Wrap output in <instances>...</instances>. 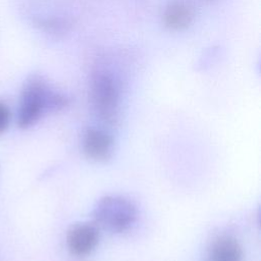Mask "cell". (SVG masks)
Returning a JSON list of instances; mask_svg holds the SVG:
<instances>
[{"mask_svg": "<svg viewBox=\"0 0 261 261\" xmlns=\"http://www.w3.org/2000/svg\"><path fill=\"white\" fill-rule=\"evenodd\" d=\"M68 103V97L54 89L44 76L33 74L24 82L21 90L17 125L23 129L29 128L44 114L61 110Z\"/></svg>", "mask_w": 261, "mask_h": 261, "instance_id": "6da1fadb", "label": "cell"}, {"mask_svg": "<svg viewBox=\"0 0 261 261\" xmlns=\"http://www.w3.org/2000/svg\"><path fill=\"white\" fill-rule=\"evenodd\" d=\"M242 247L232 236H218L208 248L207 261H242Z\"/></svg>", "mask_w": 261, "mask_h": 261, "instance_id": "52a82bcc", "label": "cell"}, {"mask_svg": "<svg viewBox=\"0 0 261 261\" xmlns=\"http://www.w3.org/2000/svg\"><path fill=\"white\" fill-rule=\"evenodd\" d=\"M89 101L93 113L100 120L113 122L116 119L120 103V86L111 71H93L89 84Z\"/></svg>", "mask_w": 261, "mask_h": 261, "instance_id": "7a4b0ae2", "label": "cell"}, {"mask_svg": "<svg viewBox=\"0 0 261 261\" xmlns=\"http://www.w3.org/2000/svg\"><path fill=\"white\" fill-rule=\"evenodd\" d=\"M195 18L194 6L186 0H172L164 8L162 19L164 25L172 31L187 29Z\"/></svg>", "mask_w": 261, "mask_h": 261, "instance_id": "8992f818", "label": "cell"}, {"mask_svg": "<svg viewBox=\"0 0 261 261\" xmlns=\"http://www.w3.org/2000/svg\"><path fill=\"white\" fill-rule=\"evenodd\" d=\"M83 150L89 159L96 162H105L112 155L113 140L105 130L89 127L83 137Z\"/></svg>", "mask_w": 261, "mask_h": 261, "instance_id": "5b68a950", "label": "cell"}, {"mask_svg": "<svg viewBox=\"0 0 261 261\" xmlns=\"http://www.w3.org/2000/svg\"><path fill=\"white\" fill-rule=\"evenodd\" d=\"M99 242V227L94 222H79L72 224L66 233V246L69 253L75 257L90 255Z\"/></svg>", "mask_w": 261, "mask_h": 261, "instance_id": "277c9868", "label": "cell"}, {"mask_svg": "<svg viewBox=\"0 0 261 261\" xmlns=\"http://www.w3.org/2000/svg\"><path fill=\"white\" fill-rule=\"evenodd\" d=\"M137 207L127 198L119 195H106L95 204L93 222L100 228L111 233L128 230L137 220Z\"/></svg>", "mask_w": 261, "mask_h": 261, "instance_id": "3957f363", "label": "cell"}, {"mask_svg": "<svg viewBox=\"0 0 261 261\" xmlns=\"http://www.w3.org/2000/svg\"><path fill=\"white\" fill-rule=\"evenodd\" d=\"M10 109L7 104L0 100V134L4 133L10 123Z\"/></svg>", "mask_w": 261, "mask_h": 261, "instance_id": "ba28073f", "label": "cell"}]
</instances>
